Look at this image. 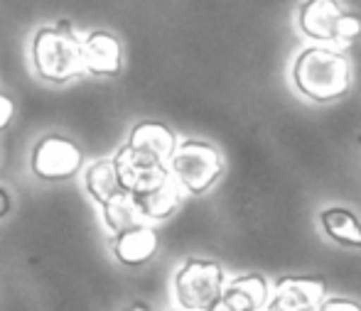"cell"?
Returning <instances> with one entry per match:
<instances>
[{"mask_svg": "<svg viewBox=\"0 0 361 311\" xmlns=\"http://www.w3.org/2000/svg\"><path fill=\"white\" fill-rule=\"evenodd\" d=\"M327 297V282L314 274H288L271 287L268 311H317Z\"/></svg>", "mask_w": 361, "mask_h": 311, "instance_id": "6", "label": "cell"}, {"mask_svg": "<svg viewBox=\"0 0 361 311\" xmlns=\"http://www.w3.org/2000/svg\"><path fill=\"white\" fill-rule=\"evenodd\" d=\"M226 279V269L216 260L187 258L172 279L177 307L180 311H207L221 297Z\"/></svg>", "mask_w": 361, "mask_h": 311, "instance_id": "4", "label": "cell"}, {"mask_svg": "<svg viewBox=\"0 0 361 311\" xmlns=\"http://www.w3.org/2000/svg\"><path fill=\"white\" fill-rule=\"evenodd\" d=\"M30 167L32 174L42 182H69L84 172V150L74 137L49 132L35 142Z\"/></svg>", "mask_w": 361, "mask_h": 311, "instance_id": "5", "label": "cell"}, {"mask_svg": "<svg viewBox=\"0 0 361 311\" xmlns=\"http://www.w3.org/2000/svg\"><path fill=\"white\" fill-rule=\"evenodd\" d=\"M15 118V101L5 91H0V132L5 130Z\"/></svg>", "mask_w": 361, "mask_h": 311, "instance_id": "19", "label": "cell"}, {"mask_svg": "<svg viewBox=\"0 0 361 311\" xmlns=\"http://www.w3.org/2000/svg\"><path fill=\"white\" fill-rule=\"evenodd\" d=\"M357 37H361V18L354 13H342L334 25V42L352 44Z\"/></svg>", "mask_w": 361, "mask_h": 311, "instance_id": "17", "label": "cell"}, {"mask_svg": "<svg viewBox=\"0 0 361 311\" xmlns=\"http://www.w3.org/2000/svg\"><path fill=\"white\" fill-rule=\"evenodd\" d=\"M123 311H152V309L147 307L145 302H133V304H128V307H126Z\"/></svg>", "mask_w": 361, "mask_h": 311, "instance_id": "21", "label": "cell"}, {"mask_svg": "<svg viewBox=\"0 0 361 311\" xmlns=\"http://www.w3.org/2000/svg\"><path fill=\"white\" fill-rule=\"evenodd\" d=\"M157 248H160V238H157L155 228L147 223H138V226L114 236L111 241V253H114L116 262L133 269L150 262L157 255Z\"/></svg>", "mask_w": 361, "mask_h": 311, "instance_id": "10", "label": "cell"}, {"mask_svg": "<svg viewBox=\"0 0 361 311\" xmlns=\"http://www.w3.org/2000/svg\"><path fill=\"white\" fill-rule=\"evenodd\" d=\"M123 69V44L109 30L81 37V71L91 76H116Z\"/></svg>", "mask_w": 361, "mask_h": 311, "instance_id": "9", "label": "cell"}, {"mask_svg": "<svg viewBox=\"0 0 361 311\" xmlns=\"http://www.w3.org/2000/svg\"><path fill=\"white\" fill-rule=\"evenodd\" d=\"M322 233L342 248L361 250V218L347 206H324L319 211Z\"/></svg>", "mask_w": 361, "mask_h": 311, "instance_id": "15", "label": "cell"}, {"mask_svg": "<svg viewBox=\"0 0 361 311\" xmlns=\"http://www.w3.org/2000/svg\"><path fill=\"white\" fill-rule=\"evenodd\" d=\"M84 189L96 206H104L121 196H130L118 179L114 157H101L84 167Z\"/></svg>", "mask_w": 361, "mask_h": 311, "instance_id": "13", "label": "cell"}, {"mask_svg": "<svg viewBox=\"0 0 361 311\" xmlns=\"http://www.w3.org/2000/svg\"><path fill=\"white\" fill-rule=\"evenodd\" d=\"M114 165L116 172H118V179L123 189L128 193H140L147 191V189L160 186L162 182L170 179V172H167V165H150V162H143L138 157H133L126 145H121L114 155Z\"/></svg>", "mask_w": 361, "mask_h": 311, "instance_id": "11", "label": "cell"}, {"mask_svg": "<svg viewBox=\"0 0 361 311\" xmlns=\"http://www.w3.org/2000/svg\"><path fill=\"white\" fill-rule=\"evenodd\" d=\"M290 81L312 103H334L352 89V62L342 49L310 44L295 57Z\"/></svg>", "mask_w": 361, "mask_h": 311, "instance_id": "1", "label": "cell"}, {"mask_svg": "<svg viewBox=\"0 0 361 311\" xmlns=\"http://www.w3.org/2000/svg\"><path fill=\"white\" fill-rule=\"evenodd\" d=\"M99 208H101L104 228L109 233H114V236H118V233L143 223V218H140L138 208H135V203L130 196H121V198H116V201L104 203V206H99Z\"/></svg>", "mask_w": 361, "mask_h": 311, "instance_id": "16", "label": "cell"}, {"mask_svg": "<svg viewBox=\"0 0 361 311\" xmlns=\"http://www.w3.org/2000/svg\"><path fill=\"white\" fill-rule=\"evenodd\" d=\"M339 0H305L298 10V27L305 37L319 44L334 42V25L342 15Z\"/></svg>", "mask_w": 361, "mask_h": 311, "instance_id": "12", "label": "cell"}, {"mask_svg": "<svg viewBox=\"0 0 361 311\" xmlns=\"http://www.w3.org/2000/svg\"><path fill=\"white\" fill-rule=\"evenodd\" d=\"M30 59H32L35 74L52 86H64L84 74L81 37L74 32L69 20L39 27L30 42Z\"/></svg>", "mask_w": 361, "mask_h": 311, "instance_id": "2", "label": "cell"}, {"mask_svg": "<svg viewBox=\"0 0 361 311\" xmlns=\"http://www.w3.org/2000/svg\"><path fill=\"white\" fill-rule=\"evenodd\" d=\"M271 297L268 277L261 272H243L226 279L221 297L207 311H261Z\"/></svg>", "mask_w": 361, "mask_h": 311, "instance_id": "8", "label": "cell"}, {"mask_svg": "<svg viewBox=\"0 0 361 311\" xmlns=\"http://www.w3.org/2000/svg\"><path fill=\"white\" fill-rule=\"evenodd\" d=\"M177 132L160 120H140L133 125L128 140L123 142L126 150L133 157L150 165H167L177 147Z\"/></svg>", "mask_w": 361, "mask_h": 311, "instance_id": "7", "label": "cell"}, {"mask_svg": "<svg viewBox=\"0 0 361 311\" xmlns=\"http://www.w3.org/2000/svg\"><path fill=\"white\" fill-rule=\"evenodd\" d=\"M130 198H133L135 208H138L143 221L157 223V221H167V218L180 208L182 191L170 177V179L162 182L160 186L147 189V191H140V193H130Z\"/></svg>", "mask_w": 361, "mask_h": 311, "instance_id": "14", "label": "cell"}, {"mask_svg": "<svg viewBox=\"0 0 361 311\" xmlns=\"http://www.w3.org/2000/svg\"><path fill=\"white\" fill-rule=\"evenodd\" d=\"M167 172L182 193L202 196L221 179L224 157L212 142L190 137V140L177 142L167 162Z\"/></svg>", "mask_w": 361, "mask_h": 311, "instance_id": "3", "label": "cell"}, {"mask_svg": "<svg viewBox=\"0 0 361 311\" xmlns=\"http://www.w3.org/2000/svg\"><path fill=\"white\" fill-rule=\"evenodd\" d=\"M10 211H13V196H10L8 189L0 184V221H3V218H8Z\"/></svg>", "mask_w": 361, "mask_h": 311, "instance_id": "20", "label": "cell"}, {"mask_svg": "<svg viewBox=\"0 0 361 311\" xmlns=\"http://www.w3.org/2000/svg\"><path fill=\"white\" fill-rule=\"evenodd\" d=\"M317 311H361V304L349 297H324Z\"/></svg>", "mask_w": 361, "mask_h": 311, "instance_id": "18", "label": "cell"}]
</instances>
